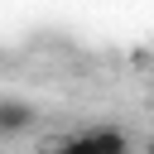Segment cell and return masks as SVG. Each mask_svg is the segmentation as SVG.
I'll return each mask as SVG.
<instances>
[{
	"label": "cell",
	"mask_w": 154,
	"mask_h": 154,
	"mask_svg": "<svg viewBox=\"0 0 154 154\" xmlns=\"http://www.w3.org/2000/svg\"><path fill=\"white\" fill-rule=\"evenodd\" d=\"M34 120L38 116H34L29 101H0V135H24Z\"/></svg>",
	"instance_id": "cell-1"
},
{
	"label": "cell",
	"mask_w": 154,
	"mask_h": 154,
	"mask_svg": "<svg viewBox=\"0 0 154 154\" xmlns=\"http://www.w3.org/2000/svg\"><path fill=\"white\" fill-rule=\"evenodd\" d=\"M91 144H96V154H130V135L116 130V125H96L91 130Z\"/></svg>",
	"instance_id": "cell-2"
},
{
	"label": "cell",
	"mask_w": 154,
	"mask_h": 154,
	"mask_svg": "<svg viewBox=\"0 0 154 154\" xmlns=\"http://www.w3.org/2000/svg\"><path fill=\"white\" fill-rule=\"evenodd\" d=\"M149 154H154V140H149Z\"/></svg>",
	"instance_id": "cell-4"
},
{
	"label": "cell",
	"mask_w": 154,
	"mask_h": 154,
	"mask_svg": "<svg viewBox=\"0 0 154 154\" xmlns=\"http://www.w3.org/2000/svg\"><path fill=\"white\" fill-rule=\"evenodd\" d=\"M53 154H96V144H91V130H82V135H67Z\"/></svg>",
	"instance_id": "cell-3"
}]
</instances>
